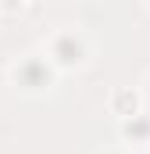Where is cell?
I'll return each instance as SVG.
<instances>
[{
  "mask_svg": "<svg viewBox=\"0 0 150 154\" xmlns=\"http://www.w3.org/2000/svg\"><path fill=\"white\" fill-rule=\"evenodd\" d=\"M93 43L82 25H57L50 36L43 39V54L54 61V68H79L89 61Z\"/></svg>",
  "mask_w": 150,
  "mask_h": 154,
  "instance_id": "cell-1",
  "label": "cell"
},
{
  "mask_svg": "<svg viewBox=\"0 0 150 154\" xmlns=\"http://www.w3.org/2000/svg\"><path fill=\"white\" fill-rule=\"evenodd\" d=\"M7 79H11L14 90L39 93V90H50V86H54L57 68H54V61H50L43 50H25V54H18V57L7 65Z\"/></svg>",
  "mask_w": 150,
  "mask_h": 154,
  "instance_id": "cell-2",
  "label": "cell"
},
{
  "mask_svg": "<svg viewBox=\"0 0 150 154\" xmlns=\"http://www.w3.org/2000/svg\"><path fill=\"white\" fill-rule=\"evenodd\" d=\"M140 104H143V100H140V93H136L132 86H114L111 97H107V108H111V111L122 118V122L140 115Z\"/></svg>",
  "mask_w": 150,
  "mask_h": 154,
  "instance_id": "cell-3",
  "label": "cell"
},
{
  "mask_svg": "<svg viewBox=\"0 0 150 154\" xmlns=\"http://www.w3.org/2000/svg\"><path fill=\"white\" fill-rule=\"evenodd\" d=\"M122 136L132 140V143H147L150 147V111H140L136 118H125L122 122Z\"/></svg>",
  "mask_w": 150,
  "mask_h": 154,
  "instance_id": "cell-4",
  "label": "cell"
},
{
  "mask_svg": "<svg viewBox=\"0 0 150 154\" xmlns=\"http://www.w3.org/2000/svg\"><path fill=\"white\" fill-rule=\"evenodd\" d=\"M104 154H125V151H122V147H111V151H104Z\"/></svg>",
  "mask_w": 150,
  "mask_h": 154,
  "instance_id": "cell-5",
  "label": "cell"
},
{
  "mask_svg": "<svg viewBox=\"0 0 150 154\" xmlns=\"http://www.w3.org/2000/svg\"><path fill=\"white\" fill-rule=\"evenodd\" d=\"M147 97H150V75H147Z\"/></svg>",
  "mask_w": 150,
  "mask_h": 154,
  "instance_id": "cell-6",
  "label": "cell"
}]
</instances>
